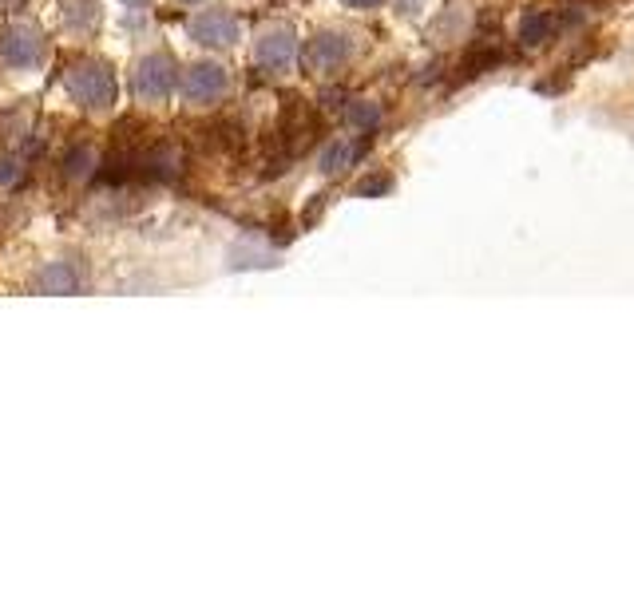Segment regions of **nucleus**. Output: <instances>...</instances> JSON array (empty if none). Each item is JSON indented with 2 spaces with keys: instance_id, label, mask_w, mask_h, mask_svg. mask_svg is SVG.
<instances>
[{
  "instance_id": "nucleus-19",
  "label": "nucleus",
  "mask_w": 634,
  "mask_h": 594,
  "mask_svg": "<svg viewBox=\"0 0 634 594\" xmlns=\"http://www.w3.org/2000/svg\"><path fill=\"white\" fill-rule=\"evenodd\" d=\"M397 12H405V16H417V12H421V0H397Z\"/></svg>"
},
{
  "instance_id": "nucleus-4",
  "label": "nucleus",
  "mask_w": 634,
  "mask_h": 594,
  "mask_svg": "<svg viewBox=\"0 0 634 594\" xmlns=\"http://www.w3.org/2000/svg\"><path fill=\"white\" fill-rule=\"evenodd\" d=\"M183 36L203 52V56H234L246 44V24L234 8L226 4H203L191 8L183 20Z\"/></svg>"
},
{
  "instance_id": "nucleus-7",
  "label": "nucleus",
  "mask_w": 634,
  "mask_h": 594,
  "mask_svg": "<svg viewBox=\"0 0 634 594\" xmlns=\"http://www.w3.org/2000/svg\"><path fill=\"white\" fill-rule=\"evenodd\" d=\"M357 48L361 44H357V36L349 28H321L302 44V64L314 72L317 80H325V76L345 72L357 60Z\"/></svg>"
},
{
  "instance_id": "nucleus-17",
  "label": "nucleus",
  "mask_w": 634,
  "mask_h": 594,
  "mask_svg": "<svg viewBox=\"0 0 634 594\" xmlns=\"http://www.w3.org/2000/svg\"><path fill=\"white\" fill-rule=\"evenodd\" d=\"M377 191H389V175H381L373 183H361V195H377Z\"/></svg>"
},
{
  "instance_id": "nucleus-16",
  "label": "nucleus",
  "mask_w": 634,
  "mask_h": 594,
  "mask_svg": "<svg viewBox=\"0 0 634 594\" xmlns=\"http://www.w3.org/2000/svg\"><path fill=\"white\" fill-rule=\"evenodd\" d=\"M115 8H123V12H147L151 4H159V0H111Z\"/></svg>"
},
{
  "instance_id": "nucleus-10",
  "label": "nucleus",
  "mask_w": 634,
  "mask_h": 594,
  "mask_svg": "<svg viewBox=\"0 0 634 594\" xmlns=\"http://www.w3.org/2000/svg\"><path fill=\"white\" fill-rule=\"evenodd\" d=\"M357 139H349V135H333V139H325L321 143V151H317V175H325V179H337V175H345L353 163H357Z\"/></svg>"
},
{
  "instance_id": "nucleus-18",
  "label": "nucleus",
  "mask_w": 634,
  "mask_h": 594,
  "mask_svg": "<svg viewBox=\"0 0 634 594\" xmlns=\"http://www.w3.org/2000/svg\"><path fill=\"white\" fill-rule=\"evenodd\" d=\"M345 8H357V12H369V8H381L385 0H341Z\"/></svg>"
},
{
  "instance_id": "nucleus-21",
  "label": "nucleus",
  "mask_w": 634,
  "mask_h": 594,
  "mask_svg": "<svg viewBox=\"0 0 634 594\" xmlns=\"http://www.w3.org/2000/svg\"><path fill=\"white\" fill-rule=\"evenodd\" d=\"M0 4H4V8H12V4H20V0H0Z\"/></svg>"
},
{
  "instance_id": "nucleus-20",
  "label": "nucleus",
  "mask_w": 634,
  "mask_h": 594,
  "mask_svg": "<svg viewBox=\"0 0 634 594\" xmlns=\"http://www.w3.org/2000/svg\"><path fill=\"white\" fill-rule=\"evenodd\" d=\"M175 8H183V12H191V8H203V4H211V0H171Z\"/></svg>"
},
{
  "instance_id": "nucleus-12",
  "label": "nucleus",
  "mask_w": 634,
  "mask_h": 594,
  "mask_svg": "<svg viewBox=\"0 0 634 594\" xmlns=\"http://www.w3.org/2000/svg\"><path fill=\"white\" fill-rule=\"evenodd\" d=\"M345 119H349V127H357L361 135H369V131L381 127V107H377L373 99H353V103L345 107Z\"/></svg>"
},
{
  "instance_id": "nucleus-5",
  "label": "nucleus",
  "mask_w": 634,
  "mask_h": 594,
  "mask_svg": "<svg viewBox=\"0 0 634 594\" xmlns=\"http://www.w3.org/2000/svg\"><path fill=\"white\" fill-rule=\"evenodd\" d=\"M234 96V68L222 56H195L179 72V103L187 111H214Z\"/></svg>"
},
{
  "instance_id": "nucleus-11",
  "label": "nucleus",
  "mask_w": 634,
  "mask_h": 594,
  "mask_svg": "<svg viewBox=\"0 0 634 594\" xmlns=\"http://www.w3.org/2000/svg\"><path fill=\"white\" fill-rule=\"evenodd\" d=\"M555 28H559L555 12L531 8V12H524V20H520V44H524V48H543V44L555 36Z\"/></svg>"
},
{
  "instance_id": "nucleus-13",
  "label": "nucleus",
  "mask_w": 634,
  "mask_h": 594,
  "mask_svg": "<svg viewBox=\"0 0 634 594\" xmlns=\"http://www.w3.org/2000/svg\"><path fill=\"white\" fill-rule=\"evenodd\" d=\"M500 64V52L496 48H476L468 60H460V72H456V84L460 80H476V76H484V72H492Z\"/></svg>"
},
{
  "instance_id": "nucleus-9",
  "label": "nucleus",
  "mask_w": 634,
  "mask_h": 594,
  "mask_svg": "<svg viewBox=\"0 0 634 594\" xmlns=\"http://www.w3.org/2000/svg\"><path fill=\"white\" fill-rule=\"evenodd\" d=\"M60 16H64V32L76 40V44H88L104 32L107 8L104 0H64L60 4Z\"/></svg>"
},
{
  "instance_id": "nucleus-3",
  "label": "nucleus",
  "mask_w": 634,
  "mask_h": 594,
  "mask_svg": "<svg viewBox=\"0 0 634 594\" xmlns=\"http://www.w3.org/2000/svg\"><path fill=\"white\" fill-rule=\"evenodd\" d=\"M52 64V36L44 24L28 16H8L0 24V68L20 80L44 76Z\"/></svg>"
},
{
  "instance_id": "nucleus-14",
  "label": "nucleus",
  "mask_w": 634,
  "mask_h": 594,
  "mask_svg": "<svg viewBox=\"0 0 634 594\" xmlns=\"http://www.w3.org/2000/svg\"><path fill=\"white\" fill-rule=\"evenodd\" d=\"M92 171H96V147H80V151L68 155V179L84 183Z\"/></svg>"
},
{
  "instance_id": "nucleus-1",
  "label": "nucleus",
  "mask_w": 634,
  "mask_h": 594,
  "mask_svg": "<svg viewBox=\"0 0 634 594\" xmlns=\"http://www.w3.org/2000/svg\"><path fill=\"white\" fill-rule=\"evenodd\" d=\"M179 72H183V60L171 48L163 44L139 48L123 72V96L143 111H163L167 103L179 99Z\"/></svg>"
},
{
  "instance_id": "nucleus-15",
  "label": "nucleus",
  "mask_w": 634,
  "mask_h": 594,
  "mask_svg": "<svg viewBox=\"0 0 634 594\" xmlns=\"http://www.w3.org/2000/svg\"><path fill=\"white\" fill-rule=\"evenodd\" d=\"M24 179V163H20V155H0V191H8V187H16Z\"/></svg>"
},
{
  "instance_id": "nucleus-6",
  "label": "nucleus",
  "mask_w": 634,
  "mask_h": 594,
  "mask_svg": "<svg viewBox=\"0 0 634 594\" xmlns=\"http://www.w3.org/2000/svg\"><path fill=\"white\" fill-rule=\"evenodd\" d=\"M250 60L266 76H290L302 64V36L286 20H266L250 36Z\"/></svg>"
},
{
  "instance_id": "nucleus-8",
  "label": "nucleus",
  "mask_w": 634,
  "mask_h": 594,
  "mask_svg": "<svg viewBox=\"0 0 634 594\" xmlns=\"http://www.w3.org/2000/svg\"><path fill=\"white\" fill-rule=\"evenodd\" d=\"M84 266L76 258H48L36 278H32V290L36 294H48V297H64V294H80L84 290Z\"/></svg>"
},
{
  "instance_id": "nucleus-2",
  "label": "nucleus",
  "mask_w": 634,
  "mask_h": 594,
  "mask_svg": "<svg viewBox=\"0 0 634 594\" xmlns=\"http://www.w3.org/2000/svg\"><path fill=\"white\" fill-rule=\"evenodd\" d=\"M64 96L84 119H111L123 103V76L107 56H80L64 68Z\"/></svg>"
}]
</instances>
